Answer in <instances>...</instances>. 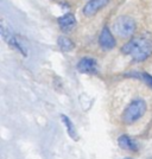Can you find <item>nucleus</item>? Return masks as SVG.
Returning <instances> with one entry per match:
<instances>
[{
  "instance_id": "11",
  "label": "nucleus",
  "mask_w": 152,
  "mask_h": 159,
  "mask_svg": "<svg viewBox=\"0 0 152 159\" xmlns=\"http://www.w3.org/2000/svg\"><path fill=\"white\" fill-rule=\"evenodd\" d=\"M62 120H63V122H64V125L67 127V132L69 133V135L74 138V139H76L77 137H76V133H75V127H74L73 122L70 121V119L66 116V115H62Z\"/></svg>"
},
{
  "instance_id": "8",
  "label": "nucleus",
  "mask_w": 152,
  "mask_h": 159,
  "mask_svg": "<svg viewBox=\"0 0 152 159\" xmlns=\"http://www.w3.org/2000/svg\"><path fill=\"white\" fill-rule=\"evenodd\" d=\"M57 23H58L62 31L69 32L76 26V18L73 13H66L57 19Z\"/></svg>"
},
{
  "instance_id": "2",
  "label": "nucleus",
  "mask_w": 152,
  "mask_h": 159,
  "mask_svg": "<svg viewBox=\"0 0 152 159\" xmlns=\"http://www.w3.org/2000/svg\"><path fill=\"white\" fill-rule=\"evenodd\" d=\"M146 112V103L143 100H134L132 101L122 114V121L126 125H131L139 120Z\"/></svg>"
},
{
  "instance_id": "1",
  "label": "nucleus",
  "mask_w": 152,
  "mask_h": 159,
  "mask_svg": "<svg viewBox=\"0 0 152 159\" xmlns=\"http://www.w3.org/2000/svg\"><path fill=\"white\" fill-rule=\"evenodd\" d=\"M121 51L137 62L145 61L152 53V40L144 36L134 37L122 47Z\"/></svg>"
},
{
  "instance_id": "4",
  "label": "nucleus",
  "mask_w": 152,
  "mask_h": 159,
  "mask_svg": "<svg viewBox=\"0 0 152 159\" xmlns=\"http://www.w3.org/2000/svg\"><path fill=\"white\" fill-rule=\"evenodd\" d=\"M1 34H2L4 39L6 40V42L10 44V45H11V47L16 48V49H17L19 52L23 53L24 56L26 55V51L24 50V48L21 47V44L18 42L17 37H16L13 33H12V31H11V30H10V29L5 25V23H4V21H1Z\"/></svg>"
},
{
  "instance_id": "10",
  "label": "nucleus",
  "mask_w": 152,
  "mask_h": 159,
  "mask_svg": "<svg viewBox=\"0 0 152 159\" xmlns=\"http://www.w3.org/2000/svg\"><path fill=\"white\" fill-rule=\"evenodd\" d=\"M57 45H58V48H60L62 51H64V52L71 51L74 49L73 40L70 39L69 37H67V36H60V37L57 38Z\"/></svg>"
},
{
  "instance_id": "13",
  "label": "nucleus",
  "mask_w": 152,
  "mask_h": 159,
  "mask_svg": "<svg viewBox=\"0 0 152 159\" xmlns=\"http://www.w3.org/2000/svg\"><path fill=\"white\" fill-rule=\"evenodd\" d=\"M126 159H131V158H126Z\"/></svg>"
},
{
  "instance_id": "14",
  "label": "nucleus",
  "mask_w": 152,
  "mask_h": 159,
  "mask_svg": "<svg viewBox=\"0 0 152 159\" xmlns=\"http://www.w3.org/2000/svg\"><path fill=\"white\" fill-rule=\"evenodd\" d=\"M149 159H152V158H149Z\"/></svg>"
},
{
  "instance_id": "6",
  "label": "nucleus",
  "mask_w": 152,
  "mask_h": 159,
  "mask_svg": "<svg viewBox=\"0 0 152 159\" xmlns=\"http://www.w3.org/2000/svg\"><path fill=\"white\" fill-rule=\"evenodd\" d=\"M109 0H90L89 2H87L83 7V14L87 17H92L94 14H96L100 10H102L104 7L108 4Z\"/></svg>"
},
{
  "instance_id": "12",
  "label": "nucleus",
  "mask_w": 152,
  "mask_h": 159,
  "mask_svg": "<svg viewBox=\"0 0 152 159\" xmlns=\"http://www.w3.org/2000/svg\"><path fill=\"white\" fill-rule=\"evenodd\" d=\"M133 76H136V77H139L140 80H143L147 86L150 87V88H152V76L151 75H149V74H146V73H134L133 74Z\"/></svg>"
},
{
  "instance_id": "9",
  "label": "nucleus",
  "mask_w": 152,
  "mask_h": 159,
  "mask_svg": "<svg viewBox=\"0 0 152 159\" xmlns=\"http://www.w3.org/2000/svg\"><path fill=\"white\" fill-rule=\"evenodd\" d=\"M118 144L122 150H128V151H137L138 150V145L136 144V141L127 135H121L118 139Z\"/></svg>"
},
{
  "instance_id": "7",
  "label": "nucleus",
  "mask_w": 152,
  "mask_h": 159,
  "mask_svg": "<svg viewBox=\"0 0 152 159\" xmlns=\"http://www.w3.org/2000/svg\"><path fill=\"white\" fill-rule=\"evenodd\" d=\"M76 68H77V70H79L80 73L82 74H90V75H93V74H95L98 71V66H96L95 60L89 58V57L82 58L77 63Z\"/></svg>"
},
{
  "instance_id": "5",
  "label": "nucleus",
  "mask_w": 152,
  "mask_h": 159,
  "mask_svg": "<svg viewBox=\"0 0 152 159\" xmlns=\"http://www.w3.org/2000/svg\"><path fill=\"white\" fill-rule=\"evenodd\" d=\"M99 44L102 50H112L113 48L115 47V44H117L115 38H114V36L109 31L108 27H104L102 29V31H101L99 37Z\"/></svg>"
},
{
  "instance_id": "3",
  "label": "nucleus",
  "mask_w": 152,
  "mask_h": 159,
  "mask_svg": "<svg viewBox=\"0 0 152 159\" xmlns=\"http://www.w3.org/2000/svg\"><path fill=\"white\" fill-rule=\"evenodd\" d=\"M113 30L118 37L121 38L131 37L136 31V21L128 16H120L114 20Z\"/></svg>"
}]
</instances>
